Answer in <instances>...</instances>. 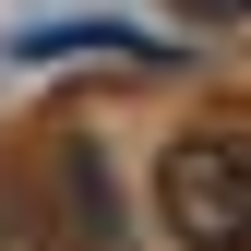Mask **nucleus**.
I'll return each mask as SVG.
<instances>
[{
  "label": "nucleus",
  "mask_w": 251,
  "mask_h": 251,
  "mask_svg": "<svg viewBox=\"0 0 251 251\" xmlns=\"http://www.w3.org/2000/svg\"><path fill=\"white\" fill-rule=\"evenodd\" d=\"M155 215L179 251H251V132H179L155 168Z\"/></svg>",
  "instance_id": "nucleus-1"
},
{
  "label": "nucleus",
  "mask_w": 251,
  "mask_h": 251,
  "mask_svg": "<svg viewBox=\"0 0 251 251\" xmlns=\"http://www.w3.org/2000/svg\"><path fill=\"white\" fill-rule=\"evenodd\" d=\"M192 12H215V24H251V0H192Z\"/></svg>",
  "instance_id": "nucleus-2"
}]
</instances>
